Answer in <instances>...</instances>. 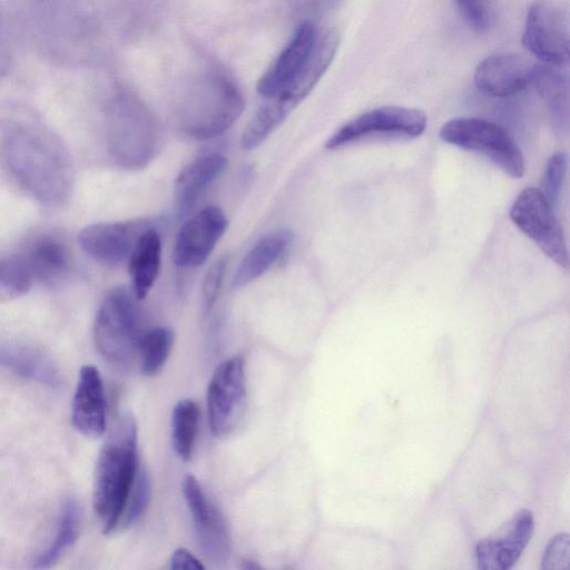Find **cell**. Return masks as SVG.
Segmentation results:
<instances>
[{
	"label": "cell",
	"instance_id": "6da1fadb",
	"mask_svg": "<svg viewBox=\"0 0 570 570\" xmlns=\"http://www.w3.org/2000/svg\"><path fill=\"white\" fill-rule=\"evenodd\" d=\"M0 169L32 200L63 205L72 190L70 154L60 137L33 114L9 109L0 114Z\"/></svg>",
	"mask_w": 570,
	"mask_h": 570
},
{
	"label": "cell",
	"instance_id": "7a4b0ae2",
	"mask_svg": "<svg viewBox=\"0 0 570 570\" xmlns=\"http://www.w3.org/2000/svg\"><path fill=\"white\" fill-rule=\"evenodd\" d=\"M137 423L127 412L114 424L97 459L92 503L104 533H115L137 476Z\"/></svg>",
	"mask_w": 570,
	"mask_h": 570
},
{
	"label": "cell",
	"instance_id": "3957f363",
	"mask_svg": "<svg viewBox=\"0 0 570 570\" xmlns=\"http://www.w3.org/2000/svg\"><path fill=\"white\" fill-rule=\"evenodd\" d=\"M244 99L227 77L209 72L185 88L177 108L180 129L198 140L212 139L226 131L240 116Z\"/></svg>",
	"mask_w": 570,
	"mask_h": 570
},
{
	"label": "cell",
	"instance_id": "277c9868",
	"mask_svg": "<svg viewBox=\"0 0 570 570\" xmlns=\"http://www.w3.org/2000/svg\"><path fill=\"white\" fill-rule=\"evenodd\" d=\"M106 144L120 166L138 168L153 157L157 131L147 109L134 97L120 95L106 110Z\"/></svg>",
	"mask_w": 570,
	"mask_h": 570
},
{
	"label": "cell",
	"instance_id": "5b68a950",
	"mask_svg": "<svg viewBox=\"0 0 570 570\" xmlns=\"http://www.w3.org/2000/svg\"><path fill=\"white\" fill-rule=\"evenodd\" d=\"M137 298L127 288L112 289L101 303L94 325L97 350L115 365H128L138 354L144 334Z\"/></svg>",
	"mask_w": 570,
	"mask_h": 570
},
{
	"label": "cell",
	"instance_id": "8992f818",
	"mask_svg": "<svg viewBox=\"0 0 570 570\" xmlns=\"http://www.w3.org/2000/svg\"><path fill=\"white\" fill-rule=\"evenodd\" d=\"M439 136L450 145L484 156L511 178L524 175L522 151L498 124L479 118H454L441 127Z\"/></svg>",
	"mask_w": 570,
	"mask_h": 570
},
{
	"label": "cell",
	"instance_id": "52a82bcc",
	"mask_svg": "<svg viewBox=\"0 0 570 570\" xmlns=\"http://www.w3.org/2000/svg\"><path fill=\"white\" fill-rule=\"evenodd\" d=\"M522 43L539 61L562 67L570 56V13L559 0H537L527 14Z\"/></svg>",
	"mask_w": 570,
	"mask_h": 570
},
{
	"label": "cell",
	"instance_id": "ba28073f",
	"mask_svg": "<svg viewBox=\"0 0 570 570\" xmlns=\"http://www.w3.org/2000/svg\"><path fill=\"white\" fill-rule=\"evenodd\" d=\"M512 223L554 263L569 267L564 235L552 204L534 187L523 189L510 208Z\"/></svg>",
	"mask_w": 570,
	"mask_h": 570
},
{
	"label": "cell",
	"instance_id": "9c48e42d",
	"mask_svg": "<svg viewBox=\"0 0 570 570\" xmlns=\"http://www.w3.org/2000/svg\"><path fill=\"white\" fill-rule=\"evenodd\" d=\"M428 119L422 110L384 106L365 111L340 127L326 141L327 149H338L375 136L420 137Z\"/></svg>",
	"mask_w": 570,
	"mask_h": 570
},
{
	"label": "cell",
	"instance_id": "30bf717a",
	"mask_svg": "<svg viewBox=\"0 0 570 570\" xmlns=\"http://www.w3.org/2000/svg\"><path fill=\"white\" fill-rule=\"evenodd\" d=\"M245 401L244 360L233 356L216 367L207 389L208 423L216 438H224L236 428Z\"/></svg>",
	"mask_w": 570,
	"mask_h": 570
},
{
	"label": "cell",
	"instance_id": "8fae6325",
	"mask_svg": "<svg viewBox=\"0 0 570 570\" xmlns=\"http://www.w3.org/2000/svg\"><path fill=\"white\" fill-rule=\"evenodd\" d=\"M183 493L203 554L214 564L225 563L230 557L232 540L224 514L193 474L184 478Z\"/></svg>",
	"mask_w": 570,
	"mask_h": 570
},
{
	"label": "cell",
	"instance_id": "7c38bea8",
	"mask_svg": "<svg viewBox=\"0 0 570 570\" xmlns=\"http://www.w3.org/2000/svg\"><path fill=\"white\" fill-rule=\"evenodd\" d=\"M543 66L521 53L492 55L478 65L474 83L487 96L508 97L534 87Z\"/></svg>",
	"mask_w": 570,
	"mask_h": 570
},
{
	"label": "cell",
	"instance_id": "4fadbf2b",
	"mask_svg": "<svg viewBox=\"0 0 570 570\" xmlns=\"http://www.w3.org/2000/svg\"><path fill=\"white\" fill-rule=\"evenodd\" d=\"M532 513L520 510L499 529L475 546L478 568L482 570H508L520 558L532 537Z\"/></svg>",
	"mask_w": 570,
	"mask_h": 570
},
{
	"label": "cell",
	"instance_id": "5bb4252c",
	"mask_svg": "<svg viewBox=\"0 0 570 570\" xmlns=\"http://www.w3.org/2000/svg\"><path fill=\"white\" fill-rule=\"evenodd\" d=\"M226 227V216L218 207L209 206L198 212L183 225L177 235L173 250L174 263L183 268L202 265Z\"/></svg>",
	"mask_w": 570,
	"mask_h": 570
},
{
	"label": "cell",
	"instance_id": "9a60e30c",
	"mask_svg": "<svg viewBox=\"0 0 570 570\" xmlns=\"http://www.w3.org/2000/svg\"><path fill=\"white\" fill-rule=\"evenodd\" d=\"M320 31L308 20L302 22L272 67L262 76L257 91L265 98L279 96L299 76L308 62Z\"/></svg>",
	"mask_w": 570,
	"mask_h": 570
},
{
	"label": "cell",
	"instance_id": "2e32d148",
	"mask_svg": "<svg viewBox=\"0 0 570 570\" xmlns=\"http://www.w3.org/2000/svg\"><path fill=\"white\" fill-rule=\"evenodd\" d=\"M149 227L141 220L92 224L80 232L79 243L92 258L119 264L129 258L137 239Z\"/></svg>",
	"mask_w": 570,
	"mask_h": 570
},
{
	"label": "cell",
	"instance_id": "e0dca14e",
	"mask_svg": "<svg viewBox=\"0 0 570 570\" xmlns=\"http://www.w3.org/2000/svg\"><path fill=\"white\" fill-rule=\"evenodd\" d=\"M106 409L105 387L99 371L92 365L82 366L72 399V426L85 438L102 436L107 426Z\"/></svg>",
	"mask_w": 570,
	"mask_h": 570
},
{
	"label": "cell",
	"instance_id": "ac0fdd59",
	"mask_svg": "<svg viewBox=\"0 0 570 570\" xmlns=\"http://www.w3.org/2000/svg\"><path fill=\"white\" fill-rule=\"evenodd\" d=\"M12 258L32 283L39 281L51 284L60 281L70 266V252L65 240L47 233L31 238Z\"/></svg>",
	"mask_w": 570,
	"mask_h": 570
},
{
	"label": "cell",
	"instance_id": "d6986e66",
	"mask_svg": "<svg viewBox=\"0 0 570 570\" xmlns=\"http://www.w3.org/2000/svg\"><path fill=\"white\" fill-rule=\"evenodd\" d=\"M0 367L52 390L63 383L61 371L52 357L23 343L0 341Z\"/></svg>",
	"mask_w": 570,
	"mask_h": 570
},
{
	"label": "cell",
	"instance_id": "ffe728a7",
	"mask_svg": "<svg viewBox=\"0 0 570 570\" xmlns=\"http://www.w3.org/2000/svg\"><path fill=\"white\" fill-rule=\"evenodd\" d=\"M226 165L224 156L210 154L194 160L180 171L174 187V206L179 218L186 217L194 209Z\"/></svg>",
	"mask_w": 570,
	"mask_h": 570
},
{
	"label": "cell",
	"instance_id": "44dd1931",
	"mask_svg": "<svg viewBox=\"0 0 570 570\" xmlns=\"http://www.w3.org/2000/svg\"><path fill=\"white\" fill-rule=\"evenodd\" d=\"M337 47L338 36L335 31H321L313 53L303 71L293 83L275 99L279 100L292 111L322 78L331 65Z\"/></svg>",
	"mask_w": 570,
	"mask_h": 570
},
{
	"label": "cell",
	"instance_id": "7402d4cb",
	"mask_svg": "<svg viewBox=\"0 0 570 570\" xmlns=\"http://www.w3.org/2000/svg\"><path fill=\"white\" fill-rule=\"evenodd\" d=\"M128 262L132 293L142 299L156 282L161 264V239L155 228L149 227L139 236Z\"/></svg>",
	"mask_w": 570,
	"mask_h": 570
},
{
	"label": "cell",
	"instance_id": "603a6c76",
	"mask_svg": "<svg viewBox=\"0 0 570 570\" xmlns=\"http://www.w3.org/2000/svg\"><path fill=\"white\" fill-rule=\"evenodd\" d=\"M292 238L291 232L282 229L259 239L240 261L233 278V286L242 287L265 274L284 254Z\"/></svg>",
	"mask_w": 570,
	"mask_h": 570
},
{
	"label": "cell",
	"instance_id": "cb8c5ba5",
	"mask_svg": "<svg viewBox=\"0 0 570 570\" xmlns=\"http://www.w3.org/2000/svg\"><path fill=\"white\" fill-rule=\"evenodd\" d=\"M82 520V510L77 500H63L58 517L55 538L32 561L35 569L51 568L77 541Z\"/></svg>",
	"mask_w": 570,
	"mask_h": 570
},
{
	"label": "cell",
	"instance_id": "d4e9b609",
	"mask_svg": "<svg viewBox=\"0 0 570 570\" xmlns=\"http://www.w3.org/2000/svg\"><path fill=\"white\" fill-rule=\"evenodd\" d=\"M199 410L190 399L176 403L171 413V442L176 454L183 460L191 458L198 426Z\"/></svg>",
	"mask_w": 570,
	"mask_h": 570
},
{
	"label": "cell",
	"instance_id": "484cf974",
	"mask_svg": "<svg viewBox=\"0 0 570 570\" xmlns=\"http://www.w3.org/2000/svg\"><path fill=\"white\" fill-rule=\"evenodd\" d=\"M174 344V333L170 328L158 326L144 332L138 356L140 368L145 375H156L165 365Z\"/></svg>",
	"mask_w": 570,
	"mask_h": 570
},
{
	"label": "cell",
	"instance_id": "4316f807",
	"mask_svg": "<svg viewBox=\"0 0 570 570\" xmlns=\"http://www.w3.org/2000/svg\"><path fill=\"white\" fill-rule=\"evenodd\" d=\"M289 112L291 110L275 98L262 106L244 129L243 148L250 150L258 147L286 119Z\"/></svg>",
	"mask_w": 570,
	"mask_h": 570
},
{
	"label": "cell",
	"instance_id": "83f0119b",
	"mask_svg": "<svg viewBox=\"0 0 570 570\" xmlns=\"http://www.w3.org/2000/svg\"><path fill=\"white\" fill-rule=\"evenodd\" d=\"M151 495V484L145 469L138 470L131 491L118 520L116 531L131 527L146 511Z\"/></svg>",
	"mask_w": 570,
	"mask_h": 570
},
{
	"label": "cell",
	"instance_id": "f1b7e54d",
	"mask_svg": "<svg viewBox=\"0 0 570 570\" xmlns=\"http://www.w3.org/2000/svg\"><path fill=\"white\" fill-rule=\"evenodd\" d=\"M454 2L474 31L485 33L494 26L499 0H454Z\"/></svg>",
	"mask_w": 570,
	"mask_h": 570
},
{
	"label": "cell",
	"instance_id": "f546056e",
	"mask_svg": "<svg viewBox=\"0 0 570 570\" xmlns=\"http://www.w3.org/2000/svg\"><path fill=\"white\" fill-rule=\"evenodd\" d=\"M32 281L13 259L0 261V303L24 295Z\"/></svg>",
	"mask_w": 570,
	"mask_h": 570
},
{
	"label": "cell",
	"instance_id": "4dcf8cb0",
	"mask_svg": "<svg viewBox=\"0 0 570 570\" xmlns=\"http://www.w3.org/2000/svg\"><path fill=\"white\" fill-rule=\"evenodd\" d=\"M567 156L564 153H556L547 163L542 188L540 189L550 204H554L560 194V188L566 175Z\"/></svg>",
	"mask_w": 570,
	"mask_h": 570
},
{
	"label": "cell",
	"instance_id": "1f68e13d",
	"mask_svg": "<svg viewBox=\"0 0 570 570\" xmlns=\"http://www.w3.org/2000/svg\"><path fill=\"white\" fill-rule=\"evenodd\" d=\"M570 540L568 533H559L552 538L542 557V569H569Z\"/></svg>",
	"mask_w": 570,
	"mask_h": 570
},
{
	"label": "cell",
	"instance_id": "d6a6232c",
	"mask_svg": "<svg viewBox=\"0 0 570 570\" xmlns=\"http://www.w3.org/2000/svg\"><path fill=\"white\" fill-rule=\"evenodd\" d=\"M226 266L227 259L220 258L214 263L206 273L203 283V298L207 309L212 308L217 299L219 289L223 284Z\"/></svg>",
	"mask_w": 570,
	"mask_h": 570
},
{
	"label": "cell",
	"instance_id": "836d02e7",
	"mask_svg": "<svg viewBox=\"0 0 570 570\" xmlns=\"http://www.w3.org/2000/svg\"><path fill=\"white\" fill-rule=\"evenodd\" d=\"M170 568L176 570H202L204 564L186 548L176 549L170 558Z\"/></svg>",
	"mask_w": 570,
	"mask_h": 570
},
{
	"label": "cell",
	"instance_id": "e575fe53",
	"mask_svg": "<svg viewBox=\"0 0 570 570\" xmlns=\"http://www.w3.org/2000/svg\"><path fill=\"white\" fill-rule=\"evenodd\" d=\"M11 65V50L4 28L3 17L0 10V79L3 78Z\"/></svg>",
	"mask_w": 570,
	"mask_h": 570
}]
</instances>
